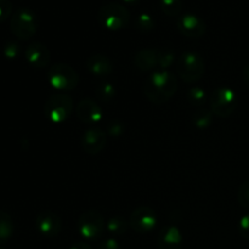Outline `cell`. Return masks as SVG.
Returning <instances> with one entry per match:
<instances>
[{
    "instance_id": "1",
    "label": "cell",
    "mask_w": 249,
    "mask_h": 249,
    "mask_svg": "<svg viewBox=\"0 0 249 249\" xmlns=\"http://www.w3.org/2000/svg\"><path fill=\"white\" fill-rule=\"evenodd\" d=\"M178 90V80L168 71H156L148 77L145 84V95L156 105L169 101Z\"/></svg>"
},
{
    "instance_id": "2",
    "label": "cell",
    "mask_w": 249,
    "mask_h": 249,
    "mask_svg": "<svg viewBox=\"0 0 249 249\" xmlns=\"http://www.w3.org/2000/svg\"><path fill=\"white\" fill-rule=\"evenodd\" d=\"M97 21L104 28L109 31H119L128 27L130 22V12L124 5L107 2L97 11Z\"/></svg>"
},
{
    "instance_id": "3",
    "label": "cell",
    "mask_w": 249,
    "mask_h": 249,
    "mask_svg": "<svg viewBox=\"0 0 249 249\" xmlns=\"http://www.w3.org/2000/svg\"><path fill=\"white\" fill-rule=\"evenodd\" d=\"M10 29L16 38L28 40L38 29V17L33 10L28 7H19L11 15Z\"/></svg>"
},
{
    "instance_id": "4",
    "label": "cell",
    "mask_w": 249,
    "mask_h": 249,
    "mask_svg": "<svg viewBox=\"0 0 249 249\" xmlns=\"http://www.w3.org/2000/svg\"><path fill=\"white\" fill-rule=\"evenodd\" d=\"M204 61L201 55L195 51L181 53L177 61V73L184 82L196 83L204 74Z\"/></svg>"
},
{
    "instance_id": "5",
    "label": "cell",
    "mask_w": 249,
    "mask_h": 249,
    "mask_svg": "<svg viewBox=\"0 0 249 249\" xmlns=\"http://www.w3.org/2000/svg\"><path fill=\"white\" fill-rule=\"evenodd\" d=\"M74 108V102L70 95H51L44 106V114L51 123H63L70 118Z\"/></svg>"
},
{
    "instance_id": "6",
    "label": "cell",
    "mask_w": 249,
    "mask_h": 249,
    "mask_svg": "<svg viewBox=\"0 0 249 249\" xmlns=\"http://www.w3.org/2000/svg\"><path fill=\"white\" fill-rule=\"evenodd\" d=\"M209 104L213 114L226 118L231 116L237 107V95L231 88L219 87L212 92Z\"/></svg>"
},
{
    "instance_id": "7",
    "label": "cell",
    "mask_w": 249,
    "mask_h": 249,
    "mask_svg": "<svg viewBox=\"0 0 249 249\" xmlns=\"http://www.w3.org/2000/svg\"><path fill=\"white\" fill-rule=\"evenodd\" d=\"M49 84L57 90L67 91L78 84V74L74 68L67 63H56L48 72Z\"/></svg>"
},
{
    "instance_id": "8",
    "label": "cell",
    "mask_w": 249,
    "mask_h": 249,
    "mask_svg": "<svg viewBox=\"0 0 249 249\" xmlns=\"http://www.w3.org/2000/svg\"><path fill=\"white\" fill-rule=\"evenodd\" d=\"M105 220L101 213L96 211H87L79 216L77 229L80 236L87 241L97 240L105 230Z\"/></svg>"
},
{
    "instance_id": "9",
    "label": "cell",
    "mask_w": 249,
    "mask_h": 249,
    "mask_svg": "<svg viewBox=\"0 0 249 249\" xmlns=\"http://www.w3.org/2000/svg\"><path fill=\"white\" fill-rule=\"evenodd\" d=\"M156 224H157V216L155 211L150 207H139L133 211L129 218L130 228L139 233L151 232L155 229Z\"/></svg>"
},
{
    "instance_id": "10",
    "label": "cell",
    "mask_w": 249,
    "mask_h": 249,
    "mask_svg": "<svg viewBox=\"0 0 249 249\" xmlns=\"http://www.w3.org/2000/svg\"><path fill=\"white\" fill-rule=\"evenodd\" d=\"M177 28L187 38H199L206 32V23L196 14L185 12L177 18Z\"/></svg>"
},
{
    "instance_id": "11",
    "label": "cell",
    "mask_w": 249,
    "mask_h": 249,
    "mask_svg": "<svg viewBox=\"0 0 249 249\" xmlns=\"http://www.w3.org/2000/svg\"><path fill=\"white\" fill-rule=\"evenodd\" d=\"M36 230L45 237H55L62 230V220L60 215L53 211H44L36 215Z\"/></svg>"
},
{
    "instance_id": "12",
    "label": "cell",
    "mask_w": 249,
    "mask_h": 249,
    "mask_svg": "<svg viewBox=\"0 0 249 249\" xmlns=\"http://www.w3.org/2000/svg\"><path fill=\"white\" fill-rule=\"evenodd\" d=\"M77 117L88 125H95L102 121V108L95 100L83 99L77 106Z\"/></svg>"
},
{
    "instance_id": "13",
    "label": "cell",
    "mask_w": 249,
    "mask_h": 249,
    "mask_svg": "<svg viewBox=\"0 0 249 249\" xmlns=\"http://www.w3.org/2000/svg\"><path fill=\"white\" fill-rule=\"evenodd\" d=\"M106 133L96 126L88 129L82 136V147L88 155H97L106 146Z\"/></svg>"
},
{
    "instance_id": "14",
    "label": "cell",
    "mask_w": 249,
    "mask_h": 249,
    "mask_svg": "<svg viewBox=\"0 0 249 249\" xmlns=\"http://www.w3.org/2000/svg\"><path fill=\"white\" fill-rule=\"evenodd\" d=\"M24 56L29 65L36 68L46 67L50 61V51L44 44L39 41H33L29 44L26 49Z\"/></svg>"
},
{
    "instance_id": "15",
    "label": "cell",
    "mask_w": 249,
    "mask_h": 249,
    "mask_svg": "<svg viewBox=\"0 0 249 249\" xmlns=\"http://www.w3.org/2000/svg\"><path fill=\"white\" fill-rule=\"evenodd\" d=\"M184 242V237L175 225H168L158 233L157 245L160 249H180Z\"/></svg>"
},
{
    "instance_id": "16",
    "label": "cell",
    "mask_w": 249,
    "mask_h": 249,
    "mask_svg": "<svg viewBox=\"0 0 249 249\" xmlns=\"http://www.w3.org/2000/svg\"><path fill=\"white\" fill-rule=\"evenodd\" d=\"M134 62L136 67L142 72L160 68V49H142L135 55Z\"/></svg>"
},
{
    "instance_id": "17",
    "label": "cell",
    "mask_w": 249,
    "mask_h": 249,
    "mask_svg": "<svg viewBox=\"0 0 249 249\" xmlns=\"http://www.w3.org/2000/svg\"><path fill=\"white\" fill-rule=\"evenodd\" d=\"M87 68L96 77H107L113 72V65L107 56L92 55L87 60Z\"/></svg>"
},
{
    "instance_id": "18",
    "label": "cell",
    "mask_w": 249,
    "mask_h": 249,
    "mask_svg": "<svg viewBox=\"0 0 249 249\" xmlns=\"http://www.w3.org/2000/svg\"><path fill=\"white\" fill-rule=\"evenodd\" d=\"M14 233V221L10 214L0 211V245L7 242Z\"/></svg>"
},
{
    "instance_id": "19",
    "label": "cell",
    "mask_w": 249,
    "mask_h": 249,
    "mask_svg": "<svg viewBox=\"0 0 249 249\" xmlns=\"http://www.w3.org/2000/svg\"><path fill=\"white\" fill-rule=\"evenodd\" d=\"M95 92H96V97L102 102H109L114 99L116 96V88L112 83L104 80L100 82L95 88Z\"/></svg>"
},
{
    "instance_id": "20",
    "label": "cell",
    "mask_w": 249,
    "mask_h": 249,
    "mask_svg": "<svg viewBox=\"0 0 249 249\" xmlns=\"http://www.w3.org/2000/svg\"><path fill=\"white\" fill-rule=\"evenodd\" d=\"M194 124L198 129H207L213 122V112L211 109H207L204 107L196 109L192 117Z\"/></svg>"
},
{
    "instance_id": "21",
    "label": "cell",
    "mask_w": 249,
    "mask_h": 249,
    "mask_svg": "<svg viewBox=\"0 0 249 249\" xmlns=\"http://www.w3.org/2000/svg\"><path fill=\"white\" fill-rule=\"evenodd\" d=\"M155 19L148 12H140L135 18V27L141 33H148L155 28Z\"/></svg>"
},
{
    "instance_id": "22",
    "label": "cell",
    "mask_w": 249,
    "mask_h": 249,
    "mask_svg": "<svg viewBox=\"0 0 249 249\" xmlns=\"http://www.w3.org/2000/svg\"><path fill=\"white\" fill-rule=\"evenodd\" d=\"M128 221L122 216H113L106 224V229L111 235H123L128 229Z\"/></svg>"
},
{
    "instance_id": "23",
    "label": "cell",
    "mask_w": 249,
    "mask_h": 249,
    "mask_svg": "<svg viewBox=\"0 0 249 249\" xmlns=\"http://www.w3.org/2000/svg\"><path fill=\"white\" fill-rule=\"evenodd\" d=\"M187 99H189L190 104L201 108V107L204 106L207 101V94L203 88L192 87L190 88L189 92H187Z\"/></svg>"
},
{
    "instance_id": "24",
    "label": "cell",
    "mask_w": 249,
    "mask_h": 249,
    "mask_svg": "<svg viewBox=\"0 0 249 249\" xmlns=\"http://www.w3.org/2000/svg\"><path fill=\"white\" fill-rule=\"evenodd\" d=\"M163 12L170 17H179L182 10L181 0H160Z\"/></svg>"
},
{
    "instance_id": "25",
    "label": "cell",
    "mask_w": 249,
    "mask_h": 249,
    "mask_svg": "<svg viewBox=\"0 0 249 249\" xmlns=\"http://www.w3.org/2000/svg\"><path fill=\"white\" fill-rule=\"evenodd\" d=\"M175 53L169 49H160V71H167L173 65Z\"/></svg>"
},
{
    "instance_id": "26",
    "label": "cell",
    "mask_w": 249,
    "mask_h": 249,
    "mask_svg": "<svg viewBox=\"0 0 249 249\" xmlns=\"http://www.w3.org/2000/svg\"><path fill=\"white\" fill-rule=\"evenodd\" d=\"M237 201L242 208L249 209V180L241 184L238 187Z\"/></svg>"
},
{
    "instance_id": "27",
    "label": "cell",
    "mask_w": 249,
    "mask_h": 249,
    "mask_svg": "<svg viewBox=\"0 0 249 249\" xmlns=\"http://www.w3.org/2000/svg\"><path fill=\"white\" fill-rule=\"evenodd\" d=\"M124 129H125V126H124V124L119 119H111L107 123V134L113 136V138L121 136L123 134Z\"/></svg>"
},
{
    "instance_id": "28",
    "label": "cell",
    "mask_w": 249,
    "mask_h": 249,
    "mask_svg": "<svg viewBox=\"0 0 249 249\" xmlns=\"http://www.w3.org/2000/svg\"><path fill=\"white\" fill-rule=\"evenodd\" d=\"M21 53V46L16 43V41H7L4 46V53L7 58L14 60L17 58Z\"/></svg>"
},
{
    "instance_id": "29",
    "label": "cell",
    "mask_w": 249,
    "mask_h": 249,
    "mask_svg": "<svg viewBox=\"0 0 249 249\" xmlns=\"http://www.w3.org/2000/svg\"><path fill=\"white\" fill-rule=\"evenodd\" d=\"M12 15V4L10 0H0V22L5 21Z\"/></svg>"
},
{
    "instance_id": "30",
    "label": "cell",
    "mask_w": 249,
    "mask_h": 249,
    "mask_svg": "<svg viewBox=\"0 0 249 249\" xmlns=\"http://www.w3.org/2000/svg\"><path fill=\"white\" fill-rule=\"evenodd\" d=\"M238 230H240L241 236L249 241V214L241 218L240 224H238Z\"/></svg>"
},
{
    "instance_id": "31",
    "label": "cell",
    "mask_w": 249,
    "mask_h": 249,
    "mask_svg": "<svg viewBox=\"0 0 249 249\" xmlns=\"http://www.w3.org/2000/svg\"><path fill=\"white\" fill-rule=\"evenodd\" d=\"M97 249H121V245L116 238H107V240L102 241L99 245Z\"/></svg>"
},
{
    "instance_id": "32",
    "label": "cell",
    "mask_w": 249,
    "mask_h": 249,
    "mask_svg": "<svg viewBox=\"0 0 249 249\" xmlns=\"http://www.w3.org/2000/svg\"><path fill=\"white\" fill-rule=\"evenodd\" d=\"M242 79H243V82H245V84L249 88V63H247V65H246L245 67H243V70H242Z\"/></svg>"
},
{
    "instance_id": "33",
    "label": "cell",
    "mask_w": 249,
    "mask_h": 249,
    "mask_svg": "<svg viewBox=\"0 0 249 249\" xmlns=\"http://www.w3.org/2000/svg\"><path fill=\"white\" fill-rule=\"evenodd\" d=\"M70 249H92L91 246L88 245L85 242H75L74 245H72Z\"/></svg>"
},
{
    "instance_id": "34",
    "label": "cell",
    "mask_w": 249,
    "mask_h": 249,
    "mask_svg": "<svg viewBox=\"0 0 249 249\" xmlns=\"http://www.w3.org/2000/svg\"><path fill=\"white\" fill-rule=\"evenodd\" d=\"M122 1L126 2V4H136V2H138L139 0H122Z\"/></svg>"
},
{
    "instance_id": "35",
    "label": "cell",
    "mask_w": 249,
    "mask_h": 249,
    "mask_svg": "<svg viewBox=\"0 0 249 249\" xmlns=\"http://www.w3.org/2000/svg\"><path fill=\"white\" fill-rule=\"evenodd\" d=\"M0 249H4V248H1V247H0Z\"/></svg>"
}]
</instances>
